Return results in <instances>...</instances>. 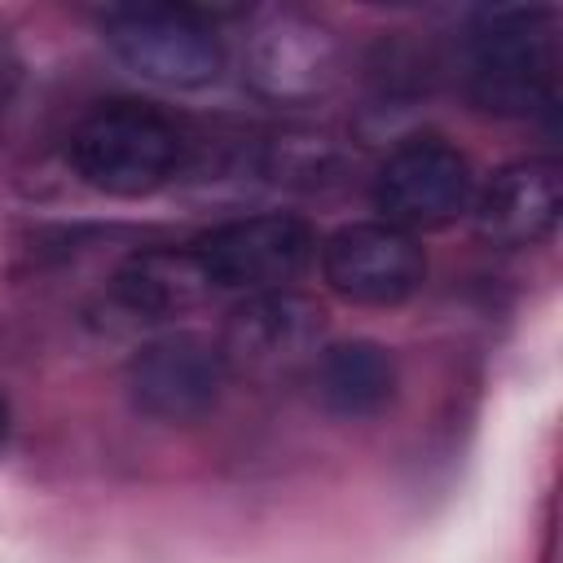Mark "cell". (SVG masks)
Masks as SVG:
<instances>
[{"label":"cell","mask_w":563,"mask_h":563,"mask_svg":"<svg viewBox=\"0 0 563 563\" xmlns=\"http://www.w3.org/2000/svg\"><path fill=\"white\" fill-rule=\"evenodd\" d=\"M475 229L493 246H537L554 233L563 211V180L554 158H519L488 176L471 198Z\"/></svg>","instance_id":"10"},{"label":"cell","mask_w":563,"mask_h":563,"mask_svg":"<svg viewBox=\"0 0 563 563\" xmlns=\"http://www.w3.org/2000/svg\"><path fill=\"white\" fill-rule=\"evenodd\" d=\"M110 53L163 88H207L224 70V44L207 18L176 4H132L106 18Z\"/></svg>","instance_id":"3"},{"label":"cell","mask_w":563,"mask_h":563,"mask_svg":"<svg viewBox=\"0 0 563 563\" xmlns=\"http://www.w3.org/2000/svg\"><path fill=\"white\" fill-rule=\"evenodd\" d=\"M110 295L141 321H167L202 308L216 290L189 246H150L114 268Z\"/></svg>","instance_id":"11"},{"label":"cell","mask_w":563,"mask_h":563,"mask_svg":"<svg viewBox=\"0 0 563 563\" xmlns=\"http://www.w3.org/2000/svg\"><path fill=\"white\" fill-rule=\"evenodd\" d=\"M180 150L185 141L163 110L141 101H106L79 119L66 158L88 189L110 198H145L176 176Z\"/></svg>","instance_id":"2"},{"label":"cell","mask_w":563,"mask_h":563,"mask_svg":"<svg viewBox=\"0 0 563 563\" xmlns=\"http://www.w3.org/2000/svg\"><path fill=\"white\" fill-rule=\"evenodd\" d=\"M242 75L264 101L303 106L339 84L343 44L325 22L295 9H273L242 44Z\"/></svg>","instance_id":"6"},{"label":"cell","mask_w":563,"mask_h":563,"mask_svg":"<svg viewBox=\"0 0 563 563\" xmlns=\"http://www.w3.org/2000/svg\"><path fill=\"white\" fill-rule=\"evenodd\" d=\"M466 92L488 114H532L554 101L559 40L545 9H484L466 26Z\"/></svg>","instance_id":"1"},{"label":"cell","mask_w":563,"mask_h":563,"mask_svg":"<svg viewBox=\"0 0 563 563\" xmlns=\"http://www.w3.org/2000/svg\"><path fill=\"white\" fill-rule=\"evenodd\" d=\"M229 374H255L277 378L290 374L325 347V317L308 295L295 290H264L246 295L220 334Z\"/></svg>","instance_id":"9"},{"label":"cell","mask_w":563,"mask_h":563,"mask_svg":"<svg viewBox=\"0 0 563 563\" xmlns=\"http://www.w3.org/2000/svg\"><path fill=\"white\" fill-rule=\"evenodd\" d=\"M343 154H339V141L330 132H317V128H299V132H282L268 141V176L273 180H290V185H321L339 172Z\"/></svg>","instance_id":"13"},{"label":"cell","mask_w":563,"mask_h":563,"mask_svg":"<svg viewBox=\"0 0 563 563\" xmlns=\"http://www.w3.org/2000/svg\"><path fill=\"white\" fill-rule=\"evenodd\" d=\"M312 387L334 418H374L396 396V356L374 339L325 343L312 361Z\"/></svg>","instance_id":"12"},{"label":"cell","mask_w":563,"mask_h":563,"mask_svg":"<svg viewBox=\"0 0 563 563\" xmlns=\"http://www.w3.org/2000/svg\"><path fill=\"white\" fill-rule=\"evenodd\" d=\"M198 255L211 290H238V295H264L286 290L317 255V233L299 216H242L224 220L189 242Z\"/></svg>","instance_id":"4"},{"label":"cell","mask_w":563,"mask_h":563,"mask_svg":"<svg viewBox=\"0 0 563 563\" xmlns=\"http://www.w3.org/2000/svg\"><path fill=\"white\" fill-rule=\"evenodd\" d=\"M229 378L220 339L198 330H167L141 343L123 369L128 400L154 422H198L220 405Z\"/></svg>","instance_id":"5"},{"label":"cell","mask_w":563,"mask_h":563,"mask_svg":"<svg viewBox=\"0 0 563 563\" xmlns=\"http://www.w3.org/2000/svg\"><path fill=\"white\" fill-rule=\"evenodd\" d=\"M321 277L347 303L391 308L422 286L427 255L413 233L387 220H356L321 242Z\"/></svg>","instance_id":"8"},{"label":"cell","mask_w":563,"mask_h":563,"mask_svg":"<svg viewBox=\"0 0 563 563\" xmlns=\"http://www.w3.org/2000/svg\"><path fill=\"white\" fill-rule=\"evenodd\" d=\"M4 440H9V400L0 391V449H4Z\"/></svg>","instance_id":"15"},{"label":"cell","mask_w":563,"mask_h":563,"mask_svg":"<svg viewBox=\"0 0 563 563\" xmlns=\"http://www.w3.org/2000/svg\"><path fill=\"white\" fill-rule=\"evenodd\" d=\"M475 176L457 145L444 136H409L400 141L374 176V207L387 224L418 233L444 229L471 211Z\"/></svg>","instance_id":"7"},{"label":"cell","mask_w":563,"mask_h":563,"mask_svg":"<svg viewBox=\"0 0 563 563\" xmlns=\"http://www.w3.org/2000/svg\"><path fill=\"white\" fill-rule=\"evenodd\" d=\"M18 79H22V62H18L9 35H0V128H4V114H9V106H13Z\"/></svg>","instance_id":"14"}]
</instances>
